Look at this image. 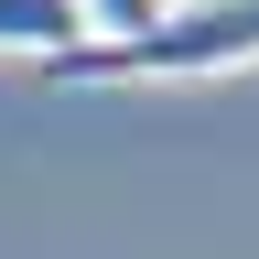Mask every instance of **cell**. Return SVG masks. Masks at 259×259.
Masks as SVG:
<instances>
[{
    "label": "cell",
    "instance_id": "1",
    "mask_svg": "<svg viewBox=\"0 0 259 259\" xmlns=\"http://www.w3.org/2000/svg\"><path fill=\"white\" fill-rule=\"evenodd\" d=\"M259 65V0H173L151 32H130V44H76L54 54L44 76L54 87H162V76H238Z\"/></svg>",
    "mask_w": 259,
    "mask_h": 259
},
{
    "label": "cell",
    "instance_id": "2",
    "mask_svg": "<svg viewBox=\"0 0 259 259\" xmlns=\"http://www.w3.org/2000/svg\"><path fill=\"white\" fill-rule=\"evenodd\" d=\"M87 32H76V0H0V54H76Z\"/></svg>",
    "mask_w": 259,
    "mask_h": 259
},
{
    "label": "cell",
    "instance_id": "3",
    "mask_svg": "<svg viewBox=\"0 0 259 259\" xmlns=\"http://www.w3.org/2000/svg\"><path fill=\"white\" fill-rule=\"evenodd\" d=\"M173 0H76V32L87 44H130V32H151Z\"/></svg>",
    "mask_w": 259,
    "mask_h": 259
}]
</instances>
